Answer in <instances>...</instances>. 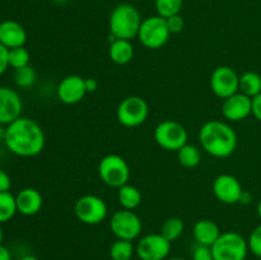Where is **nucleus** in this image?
Wrapping results in <instances>:
<instances>
[{
  "instance_id": "obj_2",
  "label": "nucleus",
  "mask_w": 261,
  "mask_h": 260,
  "mask_svg": "<svg viewBox=\"0 0 261 260\" xmlns=\"http://www.w3.org/2000/svg\"><path fill=\"white\" fill-rule=\"evenodd\" d=\"M199 142L208 154L227 158L236 150L237 134L227 122L209 120L199 130Z\"/></svg>"
},
{
  "instance_id": "obj_4",
  "label": "nucleus",
  "mask_w": 261,
  "mask_h": 260,
  "mask_svg": "<svg viewBox=\"0 0 261 260\" xmlns=\"http://www.w3.org/2000/svg\"><path fill=\"white\" fill-rule=\"evenodd\" d=\"M214 260H245L249 252L247 240L241 233L227 231L212 245Z\"/></svg>"
},
{
  "instance_id": "obj_39",
  "label": "nucleus",
  "mask_w": 261,
  "mask_h": 260,
  "mask_svg": "<svg viewBox=\"0 0 261 260\" xmlns=\"http://www.w3.org/2000/svg\"><path fill=\"white\" fill-rule=\"evenodd\" d=\"M5 133H7V126H5V125L0 124V143H4Z\"/></svg>"
},
{
  "instance_id": "obj_12",
  "label": "nucleus",
  "mask_w": 261,
  "mask_h": 260,
  "mask_svg": "<svg viewBox=\"0 0 261 260\" xmlns=\"http://www.w3.org/2000/svg\"><path fill=\"white\" fill-rule=\"evenodd\" d=\"M211 88L219 98H228L240 91V76L229 66H218L211 75Z\"/></svg>"
},
{
  "instance_id": "obj_20",
  "label": "nucleus",
  "mask_w": 261,
  "mask_h": 260,
  "mask_svg": "<svg viewBox=\"0 0 261 260\" xmlns=\"http://www.w3.org/2000/svg\"><path fill=\"white\" fill-rule=\"evenodd\" d=\"M109 55L117 65H126L134 58V46L129 40H115L110 45Z\"/></svg>"
},
{
  "instance_id": "obj_28",
  "label": "nucleus",
  "mask_w": 261,
  "mask_h": 260,
  "mask_svg": "<svg viewBox=\"0 0 261 260\" xmlns=\"http://www.w3.org/2000/svg\"><path fill=\"white\" fill-rule=\"evenodd\" d=\"M13 79H14V83L20 88H30L36 83L37 73H36L32 66L27 65L23 66V68L15 69L14 74H13Z\"/></svg>"
},
{
  "instance_id": "obj_32",
  "label": "nucleus",
  "mask_w": 261,
  "mask_h": 260,
  "mask_svg": "<svg viewBox=\"0 0 261 260\" xmlns=\"http://www.w3.org/2000/svg\"><path fill=\"white\" fill-rule=\"evenodd\" d=\"M166 20H167V25L171 35H176V33L182 32L184 27H185V22H184V18L181 17L180 14L167 18Z\"/></svg>"
},
{
  "instance_id": "obj_3",
  "label": "nucleus",
  "mask_w": 261,
  "mask_h": 260,
  "mask_svg": "<svg viewBox=\"0 0 261 260\" xmlns=\"http://www.w3.org/2000/svg\"><path fill=\"white\" fill-rule=\"evenodd\" d=\"M143 19L139 10L132 4H119L112 9L109 19L110 33L117 40H129L138 37Z\"/></svg>"
},
{
  "instance_id": "obj_18",
  "label": "nucleus",
  "mask_w": 261,
  "mask_h": 260,
  "mask_svg": "<svg viewBox=\"0 0 261 260\" xmlns=\"http://www.w3.org/2000/svg\"><path fill=\"white\" fill-rule=\"evenodd\" d=\"M17 211L22 216L31 217L41 211L43 204L42 195L40 191L33 188H24L15 195Z\"/></svg>"
},
{
  "instance_id": "obj_13",
  "label": "nucleus",
  "mask_w": 261,
  "mask_h": 260,
  "mask_svg": "<svg viewBox=\"0 0 261 260\" xmlns=\"http://www.w3.org/2000/svg\"><path fill=\"white\" fill-rule=\"evenodd\" d=\"M212 188H213L214 196L221 203L228 204V205L240 203V199L244 193V189H242L239 178L229 173H222V175L217 176Z\"/></svg>"
},
{
  "instance_id": "obj_44",
  "label": "nucleus",
  "mask_w": 261,
  "mask_h": 260,
  "mask_svg": "<svg viewBox=\"0 0 261 260\" xmlns=\"http://www.w3.org/2000/svg\"><path fill=\"white\" fill-rule=\"evenodd\" d=\"M166 260H186V259H182V257H170V259H166Z\"/></svg>"
},
{
  "instance_id": "obj_24",
  "label": "nucleus",
  "mask_w": 261,
  "mask_h": 260,
  "mask_svg": "<svg viewBox=\"0 0 261 260\" xmlns=\"http://www.w3.org/2000/svg\"><path fill=\"white\" fill-rule=\"evenodd\" d=\"M17 213L15 196L10 191L0 193V224L9 222Z\"/></svg>"
},
{
  "instance_id": "obj_11",
  "label": "nucleus",
  "mask_w": 261,
  "mask_h": 260,
  "mask_svg": "<svg viewBox=\"0 0 261 260\" xmlns=\"http://www.w3.org/2000/svg\"><path fill=\"white\" fill-rule=\"evenodd\" d=\"M171 252V242L161 233L142 237L135 246V254L140 260H166Z\"/></svg>"
},
{
  "instance_id": "obj_42",
  "label": "nucleus",
  "mask_w": 261,
  "mask_h": 260,
  "mask_svg": "<svg viewBox=\"0 0 261 260\" xmlns=\"http://www.w3.org/2000/svg\"><path fill=\"white\" fill-rule=\"evenodd\" d=\"M54 3H56V4H65V3H68L69 0H53Z\"/></svg>"
},
{
  "instance_id": "obj_9",
  "label": "nucleus",
  "mask_w": 261,
  "mask_h": 260,
  "mask_svg": "<svg viewBox=\"0 0 261 260\" xmlns=\"http://www.w3.org/2000/svg\"><path fill=\"white\" fill-rule=\"evenodd\" d=\"M154 140L163 149L177 152L188 143V132L178 121L163 120L155 126Z\"/></svg>"
},
{
  "instance_id": "obj_7",
  "label": "nucleus",
  "mask_w": 261,
  "mask_h": 260,
  "mask_svg": "<svg viewBox=\"0 0 261 260\" xmlns=\"http://www.w3.org/2000/svg\"><path fill=\"white\" fill-rule=\"evenodd\" d=\"M149 115L147 101L139 96H129L122 99L116 109V119L122 126L137 127L144 124Z\"/></svg>"
},
{
  "instance_id": "obj_33",
  "label": "nucleus",
  "mask_w": 261,
  "mask_h": 260,
  "mask_svg": "<svg viewBox=\"0 0 261 260\" xmlns=\"http://www.w3.org/2000/svg\"><path fill=\"white\" fill-rule=\"evenodd\" d=\"M8 55H9V48L5 47L4 45L0 43V76L7 71L9 68V60H8Z\"/></svg>"
},
{
  "instance_id": "obj_34",
  "label": "nucleus",
  "mask_w": 261,
  "mask_h": 260,
  "mask_svg": "<svg viewBox=\"0 0 261 260\" xmlns=\"http://www.w3.org/2000/svg\"><path fill=\"white\" fill-rule=\"evenodd\" d=\"M12 188V180L5 171L0 170V193L9 191Z\"/></svg>"
},
{
  "instance_id": "obj_19",
  "label": "nucleus",
  "mask_w": 261,
  "mask_h": 260,
  "mask_svg": "<svg viewBox=\"0 0 261 260\" xmlns=\"http://www.w3.org/2000/svg\"><path fill=\"white\" fill-rule=\"evenodd\" d=\"M193 235L196 244L212 247V245L221 236V229L216 222L204 218L196 222L193 229Z\"/></svg>"
},
{
  "instance_id": "obj_38",
  "label": "nucleus",
  "mask_w": 261,
  "mask_h": 260,
  "mask_svg": "<svg viewBox=\"0 0 261 260\" xmlns=\"http://www.w3.org/2000/svg\"><path fill=\"white\" fill-rule=\"evenodd\" d=\"M252 201V195L250 191H245L242 193L241 195V199H240V203L244 204V205H247V204H250Z\"/></svg>"
},
{
  "instance_id": "obj_29",
  "label": "nucleus",
  "mask_w": 261,
  "mask_h": 260,
  "mask_svg": "<svg viewBox=\"0 0 261 260\" xmlns=\"http://www.w3.org/2000/svg\"><path fill=\"white\" fill-rule=\"evenodd\" d=\"M8 60H9V66H12L14 70L15 69L23 68V66L30 65V51H28L24 46H22V47L10 48L9 55H8Z\"/></svg>"
},
{
  "instance_id": "obj_26",
  "label": "nucleus",
  "mask_w": 261,
  "mask_h": 260,
  "mask_svg": "<svg viewBox=\"0 0 261 260\" xmlns=\"http://www.w3.org/2000/svg\"><path fill=\"white\" fill-rule=\"evenodd\" d=\"M135 252L133 241L117 239L110 247V256L112 260H130Z\"/></svg>"
},
{
  "instance_id": "obj_45",
  "label": "nucleus",
  "mask_w": 261,
  "mask_h": 260,
  "mask_svg": "<svg viewBox=\"0 0 261 260\" xmlns=\"http://www.w3.org/2000/svg\"><path fill=\"white\" fill-rule=\"evenodd\" d=\"M259 260H261V257H260V259H259Z\"/></svg>"
},
{
  "instance_id": "obj_31",
  "label": "nucleus",
  "mask_w": 261,
  "mask_h": 260,
  "mask_svg": "<svg viewBox=\"0 0 261 260\" xmlns=\"http://www.w3.org/2000/svg\"><path fill=\"white\" fill-rule=\"evenodd\" d=\"M191 257H193V260H214L212 247L199 244L196 245L195 249L193 250Z\"/></svg>"
},
{
  "instance_id": "obj_27",
  "label": "nucleus",
  "mask_w": 261,
  "mask_h": 260,
  "mask_svg": "<svg viewBox=\"0 0 261 260\" xmlns=\"http://www.w3.org/2000/svg\"><path fill=\"white\" fill-rule=\"evenodd\" d=\"M157 14L162 18H170L180 14L184 7V0H155Z\"/></svg>"
},
{
  "instance_id": "obj_5",
  "label": "nucleus",
  "mask_w": 261,
  "mask_h": 260,
  "mask_svg": "<svg viewBox=\"0 0 261 260\" xmlns=\"http://www.w3.org/2000/svg\"><path fill=\"white\" fill-rule=\"evenodd\" d=\"M170 36L171 32L168 30L167 20L158 14L143 19L138 33L140 43L150 50L163 47L170 40Z\"/></svg>"
},
{
  "instance_id": "obj_30",
  "label": "nucleus",
  "mask_w": 261,
  "mask_h": 260,
  "mask_svg": "<svg viewBox=\"0 0 261 260\" xmlns=\"http://www.w3.org/2000/svg\"><path fill=\"white\" fill-rule=\"evenodd\" d=\"M247 244H249L250 251L256 255L257 257H261V224L252 229L249 240H247Z\"/></svg>"
},
{
  "instance_id": "obj_17",
  "label": "nucleus",
  "mask_w": 261,
  "mask_h": 260,
  "mask_svg": "<svg viewBox=\"0 0 261 260\" xmlns=\"http://www.w3.org/2000/svg\"><path fill=\"white\" fill-rule=\"evenodd\" d=\"M27 41V32L20 23L15 20H4L0 23V43L7 48H15L24 46Z\"/></svg>"
},
{
  "instance_id": "obj_35",
  "label": "nucleus",
  "mask_w": 261,
  "mask_h": 260,
  "mask_svg": "<svg viewBox=\"0 0 261 260\" xmlns=\"http://www.w3.org/2000/svg\"><path fill=\"white\" fill-rule=\"evenodd\" d=\"M252 115L261 121V93L252 98Z\"/></svg>"
},
{
  "instance_id": "obj_43",
  "label": "nucleus",
  "mask_w": 261,
  "mask_h": 260,
  "mask_svg": "<svg viewBox=\"0 0 261 260\" xmlns=\"http://www.w3.org/2000/svg\"><path fill=\"white\" fill-rule=\"evenodd\" d=\"M257 214H259V217L261 218V200L259 201V204H257Z\"/></svg>"
},
{
  "instance_id": "obj_36",
  "label": "nucleus",
  "mask_w": 261,
  "mask_h": 260,
  "mask_svg": "<svg viewBox=\"0 0 261 260\" xmlns=\"http://www.w3.org/2000/svg\"><path fill=\"white\" fill-rule=\"evenodd\" d=\"M86 88L87 92H96L98 88V82L94 78H88L86 79Z\"/></svg>"
},
{
  "instance_id": "obj_23",
  "label": "nucleus",
  "mask_w": 261,
  "mask_h": 260,
  "mask_svg": "<svg viewBox=\"0 0 261 260\" xmlns=\"http://www.w3.org/2000/svg\"><path fill=\"white\" fill-rule=\"evenodd\" d=\"M177 160L181 166L186 168H194L200 163L201 150L194 144L186 143L182 148L177 150Z\"/></svg>"
},
{
  "instance_id": "obj_37",
  "label": "nucleus",
  "mask_w": 261,
  "mask_h": 260,
  "mask_svg": "<svg viewBox=\"0 0 261 260\" xmlns=\"http://www.w3.org/2000/svg\"><path fill=\"white\" fill-rule=\"evenodd\" d=\"M0 260H12V254H10L9 249L3 244L0 245Z\"/></svg>"
},
{
  "instance_id": "obj_10",
  "label": "nucleus",
  "mask_w": 261,
  "mask_h": 260,
  "mask_svg": "<svg viewBox=\"0 0 261 260\" xmlns=\"http://www.w3.org/2000/svg\"><path fill=\"white\" fill-rule=\"evenodd\" d=\"M110 228L119 240L134 241L142 233L143 223L142 219L134 211L120 209L112 214Z\"/></svg>"
},
{
  "instance_id": "obj_41",
  "label": "nucleus",
  "mask_w": 261,
  "mask_h": 260,
  "mask_svg": "<svg viewBox=\"0 0 261 260\" xmlns=\"http://www.w3.org/2000/svg\"><path fill=\"white\" fill-rule=\"evenodd\" d=\"M3 241H4V231H3L2 224H0V245L3 244Z\"/></svg>"
},
{
  "instance_id": "obj_14",
  "label": "nucleus",
  "mask_w": 261,
  "mask_h": 260,
  "mask_svg": "<svg viewBox=\"0 0 261 260\" xmlns=\"http://www.w3.org/2000/svg\"><path fill=\"white\" fill-rule=\"evenodd\" d=\"M22 98L14 89L0 87V124L8 126L22 115Z\"/></svg>"
},
{
  "instance_id": "obj_16",
  "label": "nucleus",
  "mask_w": 261,
  "mask_h": 260,
  "mask_svg": "<svg viewBox=\"0 0 261 260\" xmlns=\"http://www.w3.org/2000/svg\"><path fill=\"white\" fill-rule=\"evenodd\" d=\"M222 114L229 121H242L252 114V98L241 92H237L233 96L223 99Z\"/></svg>"
},
{
  "instance_id": "obj_6",
  "label": "nucleus",
  "mask_w": 261,
  "mask_h": 260,
  "mask_svg": "<svg viewBox=\"0 0 261 260\" xmlns=\"http://www.w3.org/2000/svg\"><path fill=\"white\" fill-rule=\"evenodd\" d=\"M98 175L110 188H121L130 178V168L125 158L119 154H107L99 161Z\"/></svg>"
},
{
  "instance_id": "obj_21",
  "label": "nucleus",
  "mask_w": 261,
  "mask_h": 260,
  "mask_svg": "<svg viewBox=\"0 0 261 260\" xmlns=\"http://www.w3.org/2000/svg\"><path fill=\"white\" fill-rule=\"evenodd\" d=\"M117 199L122 209L134 211L142 204V193L137 186L125 184L124 186L117 189Z\"/></svg>"
},
{
  "instance_id": "obj_25",
  "label": "nucleus",
  "mask_w": 261,
  "mask_h": 260,
  "mask_svg": "<svg viewBox=\"0 0 261 260\" xmlns=\"http://www.w3.org/2000/svg\"><path fill=\"white\" fill-rule=\"evenodd\" d=\"M184 229H185V224H184L182 219L178 217H171V218L166 219L165 223L162 224L161 235L170 242H173L180 239L181 235L184 233Z\"/></svg>"
},
{
  "instance_id": "obj_22",
  "label": "nucleus",
  "mask_w": 261,
  "mask_h": 260,
  "mask_svg": "<svg viewBox=\"0 0 261 260\" xmlns=\"http://www.w3.org/2000/svg\"><path fill=\"white\" fill-rule=\"evenodd\" d=\"M240 92L246 96L256 97L261 93V76L255 71H246L240 76Z\"/></svg>"
},
{
  "instance_id": "obj_40",
  "label": "nucleus",
  "mask_w": 261,
  "mask_h": 260,
  "mask_svg": "<svg viewBox=\"0 0 261 260\" xmlns=\"http://www.w3.org/2000/svg\"><path fill=\"white\" fill-rule=\"evenodd\" d=\"M19 260H40V259L36 256H33V255H24V256L20 257Z\"/></svg>"
},
{
  "instance_id": "obj_8",
  "label": "nucleus",
  "mask_w": 261,
  "mask_h": 260,
  "mask_svg": "<svg viewBox=\"0 0 261 260\" xmlns=\"http://www.w3.org/2000/svg\"><path fill=\"white\" fill-rule=\"evenodd\" d=\"M74 214L84 224L96 226L103 222L109 214L106 201L97 195H83L74 204Z\"/></svg>"
},
{
  "instance_id": "obj_15",
  "label": "nucleus",
  "mask_w": 261,
  "mask_h": 260,
  "mask_svg": "<svg viewBox=\"0 0 261 260\" xmlns=\"http://www.w3.org/2000/svg\"><path fill=\"white\" fill-rule=\"evenodd\" d=\"M58 98L65 105H75L84 98L88 92L86 88V79L82 78L81 75H68L59 83L58 89Z\"/></svg>"
},
{
  "instance_id": "obj_1",
  "label": "nucleus",
  "mask_w": 261,
  "mask_h": 260,
  "mask_svg": "<svg viewBox=\"0 0 261 260\" xmlns=\"http://www.w3.org/2000/svg\"><path fill=\"white\" fill-rule=\"evenodd\" d=\"M4 144L18 157H36L45 148V133L37 121L20 116L7 126Z\"/></svg>"
}]
</instances>
